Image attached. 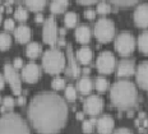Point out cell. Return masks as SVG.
Here are the masks:
<instances>
[{
  "label": "cell",
  "mask_w": 148,
  "mask_h": 134,
  "mask_svg": "<svg viewBox=\"0 0 148 134\" xmlns=\"http://www.w3.org/2000/svg\"><path fill=\"white\" fill-rule=\"evenodd\" d=\"M134 22L139 27H148V3H142L134 10Z\"/></svg>",
  "instance_id": "13"
},
{
  "label": "cell",
  "mask_w": 148,
  "mask_h": 134,
  "mask_svg": "<svg viewBox=\"0 0 148 134\" xmlns=\"http://www.w3.org/2000/svg\"><path fill=\"white\" fill-rule=\"evenodd\" d=\"M58 24H56V19L54 17H49L46 18L44 22V28H42V40L49 43V45H55L59 40L58 37Z\"/></svg>",
  "instance_id": "9"
},
{
  "label": "cell",
  "mask_w": 148,
  "mask_h": 134,
  "mask_svg": "<svg viewBox=\"0 0 148 134\" xmlns=\"http://www.w3.org/2000/svg\"><path fill=\"white\" fill-rule=\"evenodd\" d=\"M95 87H96L97 91L102 92V91H106L109 88V79H106L105 77L100 76L95 79Z\"/></svg>",
  "instance_id": "26"
},
{
  "label": "cell",
  "mask_w": 148,
  "mask_h": 134,
  "mask_svg": "<svg viewBox=\"0 0 148 134\" xmlns=\"http://www.w3.org/2000/svg\"><path fill=\"white\" fill-rule=\"evenodd\" d=\"M138 47L143 54H148V31L142 32L138 37Z\"/></svg>",
  "instance_id": "23"
},
{
  "label": "cell",
  "mask_w": 148,
  "mask_h": 134,
  "mask_svg": "<svg viewBox=\"0 0 148 134\" xmlns=\"http://www.w3.org/2000/svg\"><path fill=\"white\" fill-rule=\"evenodd\" d=\"M135 71V65L132 59H123L118 64V76L119 77H129L133 76Z\"/></svg>",
  "instance_id": "16"
},
{
  "label": "cell",
  "mask_w": 148,
  "mask_h": 134,
  "mask_svg": "<svg viewBox=\"0 0 148 134\" xmlns=\"http://www.w3.org/2000/svg\"><path fill=\"white\" fill-rule=\"evenodd\" d=\"M97 130L101 134H110L114 130V119L109 114H103L97 120Z\"/></svg>",
  "instance_id": "15"
},
{
  "label": "cell",
  "mask_w": 148,
  "mask_h": 134,
  "mask_svg": "<svg viewBox=\"0 0 148 134\" xmlns=\"http://www.w3.org/2000/svg\"><path fill=\"white\" fill-rule=\"evenodd\" d=\"M84 17L87 18V19H95V17H96V12H95L93 9H87V10L84 12Z\"/></svg>",
  "instance_id": "37"
},
{
  "label": "cell",
  "mask_w": 148,
  "mask_h": 134,
  "mask_svg": "<svg viewBox=\"0 0 148 134\" xmlns=\"http://www.w3.org/2000/svg\"><path fill=\"white\" fill-rule=\"evenodd\" d=\"M4 82H5V77H3L1 74H0V89L4 88Z\"/></svg>",
  "instance_id": "42"
},
{
  "label": "cell",
  "mask_w": 148,
  "mask_h": 134,
  "mask_svg": "<svg viewBox=\"0 0 148 134\" xmlns=\"http://www.w3.org/2000/svg\"><path fill=\"white\" fill-rule=\"evenodd\" d=\"M77 22H78V15H77V13H74V12H68L65 14V17H64V23L69 28L75 26Z\"/></svg>",
  "instance_id": "25"
},
{
  "label": "cell",
  "mask_w": 148,
  "mask_h": 134,
  "mask_svg": "<svg viewBox=\"0 0 148 134\" xmlns=\"http://www.w3.org/2000/svg\"><path fill=\"white\" fill-rule=\"evenodd\" d=\"M112 134H133L129 128H125V126H121V128H118V129L115 130Z\"/></svg>",
  "instance_id": "36"
},
{
  "label": "cell",
  "mask_w": 148,
  "mask_h": 134,
  "mask_svg": "<svg viewBox=\"0 0 148 134\" xmlns=\"http://www.w3.org/2000/svg\"><path fill=\"white\" fill-rule=\"evenodd\" d=\"M65 79L61 77H55L54 79L51 80V87L54 89H63L65 87Z\"/></svg>",
  "instance_id": "31"
},
{
  "label": "cell",
  "mask_w": 148,
  "mask_h": 134,
  "mask_svg": "<svg viewBox=\"0 0 148 134\" xmlns=\"http://www.w3.org/2000/svg\"><path fill=\"white\" fill-rule=\"evenodd\" d=\"M93 32L100 42H109L115 35V24L109 18H100L95 23Z\"/></svg>",
  "instance_id": "5"
},
{
  "label": "cell",
  "mask_w": 148,
  "mask_h": 134,
  "mask_svg": "<svg viewBox=\"0 0 148 134\" xmlns=\"http://www.w3.org/2000/svg\"><path fill=\"white\" fill-rule=\"evenodd\" d=\"M40 52H41V45H40L38 42L33 41V42H29L28 45H27V49H26V54L28 58H32L35 59L40 55Z\"/></svg>",
  "instance_id": "22"
},
{
  "label": "cell",
  "mask_w": 148,
  "mask_h": 134,
  "mask_svg": "<svg viewBox=\"0 0 148 134\" xmlns=\"http://www.w3.org/2000/svg\"><path fill=\"white\" fill-rule=\"evenodd\" d=\"M65 97L69 101H74L77 98V89L73 85H68L65 87Z\"/></svg>",
  "instance_id": "30"
},
{
  "label": "cell",
  "mask_w": 148,
  "mask_h": 134,
  "mask_svg": "<svg viewBox=\"0 0 148 134\" xmlns=\"http://www.w3.org/2000/svg\"><path fill=\"white\" fill-rule=\"evenodd\" d=\"M77 60L79 63H82L83 65L88 64L89 61L92 60V50L88 47V46H82L81 49H78L77 51Z\"/></svg>",
  "instance_id": "19"
},
{
  "label": "cell",
  "mask_w": 148,
  "mask_h": 134,
  "mask_svg": "<svg viewBox=\"0 0 148 134\" xmlns=\"http://www.w3.org/2000/svg\"><path fill=\"white\" fill-rule=\"evenodd\" d=\"M13 65H14V68H22L23 67V60L21 58H15L14 61H13Z\"/></svg>",
  "instance_id": "38"
},
{
  "label": "cell",
  "mask_w": 148,
  "mask_h": 134,
  "mask_svg": "<svg viewBox=\"0 0 148 134\" xmlns=\"http://www.w3.org/2000/svg\"><path fill=\"white\" fill-rule=\"evenodd\" d=\"M12 45V37L7 32H0V50H7Z\"/></svg>",
  "instance_id": "27"
},
{
  "label": "cell",
  "mask_w": 148,
  "mask_h": 134,
  "mask_svg": "<svg viewBox=\"0 0 148 134\" xmlns=\"http://www.w3.org/2000/svg\"><path fill=\"white\" fill-rule=\"evenodd\" d=\"M83 116H84V113H82V111L77 113V118H78V119H83Z\"/></svg>",
  "instance_id": "43"
},
{
  "label": "cell",
  "mask_w": 148,
  "mask_h": 134,
  "mask_svg": "<svg viewBox=\"0 0 148 134\" xmlns=\"http://www.w3.org/2000/svg\"><path fill=\"white\" fill-rule=\"evenodd\" d=\"M115 64H116L115 55L111 51H109V50L100 52V55L96 59V68L102 74L111 73V71L115 69Z\"/></svg>",
  "instance_id": "7"
},
{
  "label": "cell",
  "mask_w": 148,
  "mask_h": 134,
  "mask_svg": "<svg viewBox=\"0 0 148 134\" xmlns=\"http://www.w3.org/2000/svg\"><path fill=\"white\" fill-rule=\"evenodd\" d=\"M18 104H21V105L26 104V97L22 96V95H19V97H18Z\"/></svg>",
  "instance_id": "41"
},
{
  "label": "cell",
  "mask_w": 148,
  "mask_h": 134,
  "mask_svg": "<svg viewBox=\"0 0 148 134\" xmlns=\"http://www.w3.org/2000/svg\"><path fill=\"white\" fill-rule=\"evenodd\" d=\"M75 38L81 43H87L91 40V30L86 24H81L75 30Z\"/></svg>",
  "instance_id": "18"
},
{
  "label": "cell",
  "mask_w": 148,
  "mask_h": 134,
  "mask_svg": "<svg viewBox=\"0 0 148 134\" xmlns=\"http://www.w3.org/2000/svg\"><path fill=\"white\" fill-rule=\"evenodd\" d=\"M93 124H95V119L92 120H83L82 124V130L86 133H91L92 129H93Z\"/></svg>",
  "instance_id": "33"
},
{
  "label": "cell",
  "mask_w": 148,
  "mask_h": 134,
  "mask_svg": "<svg viewBox=\"0 0 148 134\" xmlns=\"http://www.w3.org/2000/svg\"><path fill=\"white\" fill-rule=\"evenodd\" d=\"M114 46H115L116 51L120 55L126 56V55H130L133 52V50L135 47V38L129 31H123V32H120L116 36Z\"/></svg>",
  "instance_id": "6"
},
{
  "label": "cell",
  "mask_w": 148,
  "mask_h": 134,
  "mask_svg": "<svg viewBox=\"0 0 148 134\" xmlns=\"http://www.w3.org/2000/svg\"><path fill=\"white\" fill-rule=\"evenodd\" d=\"M77 1L81 3V4H86V5H88V4H92V3L97 1V0H77Z\"/></svg>",
  "instance_id": "40"
},
{
  "label": "cell",
  "mask_w": 148,
  "mask_h": 134,
  "mask_svg": "<svg viewBox=\"0 0 148 134\" xmlns=\"http://www.w3.org/2000/svg\"><path fill=\"white\" fill-rule=\"evenodd\" d=\"M96 12H97V13H100V14H109L111 12V7H110V4L107 1L102 0V1H100L97 4Z\"/></svg>",
  "instance_id": "28"
},
{
  "label": "cell",
  "mask_w": 148,
  "mask_h": 134,
  "mask_svg": "<svg viewBox=\"0 0 148 134\" xmlns=\"http://www.w3.org/2000/svg\"><path fill=\"white\" fill-rule=\"evenodd\" d=\"M27 113L32 126L38 133L54 134L65 125L68 106L58 93L42 91L31 98Z\"/></svg>",
  "instance_id": "1"
},
{
  "label": "cell",
  "mask_w": 148,
  "mask_h": 134,
  "mask_svg": "<svg viewBox=\"0 0 148 134\" xmlns=\"http://www.w3.org/2000/svg\"><path fill=\"white\" fill-rule=\"evenodd\" d=\"M40 74H41L40 67L33 61H29V63H27L22 67V77L27 83L37 82V79L40 78Z\"/></svg>",
  "instance_id": "11"
},
{
  "label": "cell",
  "mask_w": 148,
  "mask_h": 134,
  "mask_svg": "<svg viewBox=\"0 0 148 134\" xmlns=\"http://www.w3.org/2000/svg\"><path fill=\"white\" fill-rule=\"evenodd\" d=\"M46 1H47V0H24L27 7H28L31 10H35V12L42 10L44 7L46 5Z\"/></svg>",
  "instance_id": "24"
},
{
  "label": "cell",
  "mask_w": 148,
  "mask_h": 134,
  "mask_svg": "<svg viewBox=\"0 0 148 134\" xmlns=\"http://www.w3.org/2000/svg\"><path fill=\"white\" fill-rule=\"evenodd\" d=\"M66 61H68V67L65 68L66 76L74 77V78L78 77L79 73H81V68H79L78 63H77V59L73 52V47L70 45L68 46V50H66Z\"/></svg>",
  "instance_id": "12"
},
{
  "label": "cell",
  "mask_w": 148,
  "mask_h": 134,
  "mask_svg": "<svg viewBox=\"0 0 148 134\" xmlns=\"http://www.w3.org/2000/svg\"><path fill=\"white\" fill-rule=\"evenodd\" d=\"M66 59L63 51L56 47L47 49L42 56V67L50 74H59L63 69H65Z\"/></svg>",
  "instance_id": "4"
},
{
  "label": "cell",
  "mask_w": 148,
  "mask_h": 134,
  "mask_svg": "<svg viewBox=\"0 0 148 134\" xmlns=\"http://www.w3.org/2000/svg\"><path fill=\"white\" fill-rule=\"evenodd\" d=\"M0 22H1V14H0Z\"/></svg>",
  "instance_id": "45"
},
{
  "label": "cell",
  "mask_w": 148,
  "mask_h": 134,
  "mask_svg": "<svg viewBox=\"0 0 148 134\" xmlns=\"http://www.w3.org/2000/svg\"><path fill=\"white\" fill-rule=\"evenodd\" d=\"M84 111L92 116H96L97 114L101 113L103 107V100L98 95H89L87 98L84 100V104H83Z\"/></svg>",
  "instance_id": "10"
},
{
  "label": "cell",
  "mask_w": 148,
  "mask_h": 134,
  "mask_svg": "<svg viewBox=\"0 0 148 134\" xmlns=\"http://www.w3.org/2000/svg\"><path fill=\"white\" fill-rule=\"evenodd\" d=\"M65 32H66V31L64 30V28H60V30H59V33H60V35H65Z\"/></svg>",
  "instance_id": "44"
},
{
  "label": "cell",
  "mask_w": 148,
  "mask_h": 134,
  "mask_svg": "<svg viewBox=\"0 0 148 134\" xmlns=\"http://www.w3.org/2000/svg\"><path fill=\"white\" fill-rule=\"evenodd\" d=\"M110 1H112L114 4L119 5V7H130V5L135 4L139 0H110Z\"/></svg>",
  "instance_id": "32"
},
{
  "label": "cell",
  "mask_w": 148,
  "mask_h": 134,
  "mask_svg": "<svg viewBox=\"0 0 148 134\" xmlns=\"http://www.w3.org/2000/svg\"><path fill=\"white\" fill-rule=\"evenodd\" d=\"M36 22H38V23L44 22V14H42V13H37L36 14Z\"/></svg>",
  "instance_id": "39"
},
{
  "label": "cell",
  "mask_w": 148,
  "mask_h": 134,
  "mask_svg": "<svg viewBox=\"0 0 148 134\" xmlns=\"http://www.w3.org/2000/svg\"><path fill=\"white\" fill-rule=\"evenodd\" d=\"M69 5V0H52L50 3V12L55 14L63 13Z\"/></svg>",
  "instance_id": "20"
},
{
  "label": "cell",
  "mask_w": 148,
  "mask_h": 134,
  "mask_svg": "<svg viewBox=\"0 0 148 134\" xmlns=\"http://www.w3.org/2000/svg\"><path fill=\"white\" fill-rule=\"evenodd\" d=\"M4 28L7 31H13L15 28V23L12 18H7V19L4 21Z\"/></svg>",
  "instance_id": "35"
},
{
  "label": "cell",
  "mask_w": 148,
  "mask_h": 134,
  "mask_svg": "<svg viewBox=\"0 0 148 134\" xmlns=\"http://www.w3.org/2000/svg\"><path fill=\"white\" fill-rule=\"evenodd\" d=\"M0 134H31L27 121L17 113H5L0 116Z\"/></svg>",
  "instance_id": "3"
},
{
  "label": "cell",
  "mask_w": 148,
  "mask_h": 134,
  "mask_svg": "<svg viewBox=\"0 0 148 134\" xmlns=\"http://www.w3.org/2000/svg\"><path fill=\"white\" fill-rule=\"evenodd\" d=\"M137 82L143 89H148V60L140 61L137 67Z\"/></svg>",
  "instance_id": "14"
},
{
  "label": "cell",
  "mask_w": 148,
  "mask_h": 134,
  "mask_svg": "<svg viewBox=\"0 0 148 134\" xmlns=\"http://www.w3.org/2000/svg\"><path fill=\"white\" fill-rule=\"evenodd\" d=\"M14 37L21 43L28 42L31 38V28L27 24H19L18 27L14 28Z\"/></svg>",
  "instance_id": "17"
},
{
  "label": "cell",
  "mask_w": 148,
  "mask_h": 134,
  "mask_svg": "<svg viewBox=\"0 0 148 134\" xmlns=\"http://www.w3.org/2000/svg\"><path fill=\"white\" fill-rule=\"evenodd\" d=\"M111 101L115 106L121 109L132 107L138 98L137 87L132 80L129 79H120L115 82L110 89Z\"/></svg>",
  "instance_id": "2"
},
{
  "label": "cell",
  "mask_w": 148,
  "mask_h": 134,
  "mask_svg": "<svg viewBox=\"0 0 148 134\" xmlns=\"http://www.w3.org/2000/svg\"><path fill=\"white\" fill-rule=\"evenodd\" d=\"M4 77L5 80L10 85V88L14 95L19 96L22 92V83H21V78L17 71V68H14L13 64L7 63L4 65Z\"/></svg>",
  "instance_id": "8"
},
{
  "label": "cell",
  "mask_w": 148,
  "mask_h": 134,
  "mask_svg": "<svg viewBox=\"0 0 148 134\" xmlns=\"http://www.w3.org/2000/svg\"><path fill=\"white\" fill-rule=\"evenodd\" d=\"M92 87H93V83H92V79L89 77H82L78 80V89L84 95L92 91Z\"/></svg>",
  "instance_id": "21"
},
{
  "label": "cell",
  "mask_w": 148,
  "mask_h": 134,
  "mask_svg": "<svg viewBox=\"0 0 148 134\" xmlns=\"http://www.w3.org/2000/svg\"><path fill=\"white\" fill-rule=\"evenodd\" d=\"M14 17H15V19L17 21L23 22V21H26L27 18H28V12H27L24 8L19 7V8H17V10L14 12Z\"/></svg>",
  "instance_id": "29"
},
{
  "label": "cell",
  "mask_w": 148,
  "mask_h": 134,
  "mask_svg": "<svg viewBox=\"0 0 148 134\" xmlns=\"http://www.w3.org/2000/svg\"><path fill=\"white\" fill-rule=\"evenodd\" d=\"M3 104H4V107H1V111L4 110L5 107H7V109H12V107L14 106L15 101L13 100V97H12V96H5L4 100H3Z\"/></svg>",
  "instance_id": "34"
}]
</instances>
